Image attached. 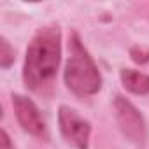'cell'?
Returning <instances> with one entry per match:
<instances>
[{"label":"cell","instance_id":"cell-1","mask_svg":"<svg viewBox=\"0 0 149 149\" xmlns=\"http://www.w3.org/2000/svg\"><path fill=\"white\" fill-rule=\"evenodd\" d=\"M61 58V33L56 25L40 28L26 47L23 65V83L37 93L46 95L54 83Z\"/></svg>","mask_w":149,"mask_h":149},{"label":"cell","instance_id":"cell-2","mask_svg":"<svg viewBox=\"0 0 149 149\" xmlns=\"http://www.w3.org/2000/svg\"><path fill=\"white\" fill-rule=\"evenodd\" d=\"M63 79L67 88L77 97H91L102 88V74L76 32L70 33L68 39V58Z\"/></svg>","mask_w":149,"mask_h":149},{"label":"cell","instance_id":"cell-3","mask_svg":"<svg viewBox=\"0 0 149 149\" xmlns=\"http://www.w3.org/2000/svg\"><path fill=\"white\" fill-rule=\"evenodd\" d=\"M114 112H116V121H118L123 135L135 146L144 147L146 140H147V125H146L144 116L139 112V109L125 97L116 95L114 97Z\"/></svg>","mask_w":149,"mask_h":149},{"label":"cell","instance_id":"cell-4","mask_svg":"<svg viewBox=\"0 0 149 149\" xmlns=\"http://www.w3.org/2000/svg\"><path fill=\"white\" fill-rule=\"evenodd\" d=\"M58 126L65 142L70 144L74 149H90L91 123L76 109L61 105L58 111Z\"/></svg>","mask_w":149,"mask_h":149},{"label":"cell","instance_id":"cell-5","mask_svg":"<svg viewBox=\"0 0 149 149\" xmlns=\"http://www.w3.org/2000/svg\"><path fill=\"white\" fill-rule=\"evenodd\" d=\"M11 98H13V109H14L19 126L32 137L47 140V137H49L47 125H46L39 107L33 104V100L25 95H18V93H14Z\"/></svg>","mask_w":149,"mask_h":149},{"label":"cell","instance_id":"cell-6","mask_svg":"<svg viewBox=\"0 0 149 149\" xmlns=\"http://www.w3.org/2000/svg\"><path fill=\"white\" fill-rule=\"evenodd\" d=\"M119 77L123 83V88L133 95L146 97L149 95V76L144 72L133 70V68H121Z\"/></svg>","mask_w":149,"mask_h":149},{"label":"cell","instance_id":"cell-7","mask_svg":"<svg viewBox=\"0 0 149 149\" xmlns=\"http://www.w3.org/2000/svg\"><path fill=\"white\" fill-rule=\"evenodd\" d=\"M13 63H14V47L9 44L6 37H2L0 39V67L7 70Z\"/></svg>","mask_w":149,"mask_h":149},{"label":"cell","instance_id":"cell-8","mask_svg":"<svg viewBox=\"0 0 149 149\" xmlns=\"http://www.w3.org/2000/svg\"><path fill=\"white\" fill-rule=\"evenodd\" d=\"M130 56H132V60H133L135 63H139V65H144V63L149 61V51L144 49V47H139V46L130 49Z\"/></svg>","mask_w":149,"mask_h":149},{"label":"cell","instance_id":"cell-9","mask_svg":"<svg viewBox=\"0 0 149 149\" xmlns=\"http://www.w3.org/2000/svg\"><path fill=\"white\" fill-rule=\"evenodd\" d=\"M0 149H14V144L11 142L9 133L4 128H2V132H0Z\"/></svg>","mask_w":149,"mask_h":149}]
</instances>
